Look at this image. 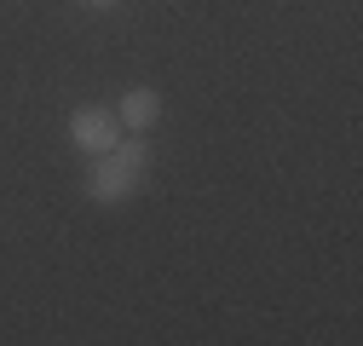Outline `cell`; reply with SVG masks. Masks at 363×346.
I'll return each mask as SVG.
<instances>
[{"label": "cell", "mask_w": 363, "mask_h": 346, "mask_svg": "<svg viewBox=\"0 0 363 346\" xmlns=\"http://www.w3.org/2000/svg\"><path fill=\"white\" fill-rule=\"evenodd\" d=\"M150 162H156V150L145 145V133L139 139H116L104 156H86V196L93 202H104V208H116V202H127L133 191H139V179L150 173Z\"/></svg>", "instance_id": "obj_1"}, {"label": "cell", "mask_w": 363, "mask_h": 346, "mask_svg": "<svg viewBox=\"0 0 363 346\" xmlns=\"http://www.w3.org/2000/svg\"><path fill=\"white\" fill-rule=\"evenodd\" d=\"M116 133H121V121H116L110 110H99V104L69 110V145H75L81 156H104V150L116 145Z\"/></svg>", "instance_id": "obj_2"}, {"label": "cell", "mask_w": 363, "mask_h": 346, "mask_svg": "<svg viewBox=\"0 0 363 346\" xmlns=\"http://www.w3.org/2000/svg\"><path fill=\"white\" fill-rule=\"evenodd\" d=\"M116 121L127 127V133H150V127L162 121V93L156 86H127L121 104H116Z\"/></svg>", "instance_id": "obj_3"}, {"label": "cell", "mask_w": 363, "mask_h": 346, "mask_svg": "<svg viewBox=\"0 0 363 346\" xmlns=\"http://www.w3.org/2000/svg\"><path fill=\"white\" fill-rule=\"evenodd\" d=\"M86 6H116V0H86Z\"/></svg>", "instance_id": "obj_4"}]
</instances>
